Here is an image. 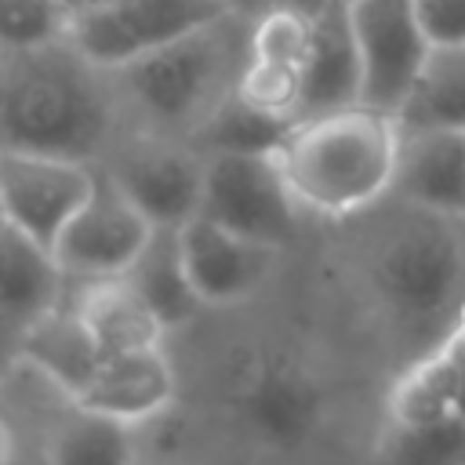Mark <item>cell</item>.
<instances>
[{
	"label": "cell",
	"instance_id": "cell-1",
	"mask_svg": "<svg viewBox=\"0 0 465 465\" xmlns=\"http://www.w3.org/2000/svg\"><path fill=\"white\" fill-rule=\"evenodd\" d=\"M360 280L396 338L418 356L465 305V214L385 196L363 211Z\"/></svg>",
	"mask_w": 465,
	"mask_h": 465
},
{
	"label": "cell",
	"instance_id": "cell-2",
	"mask_svg": "<svg viewBox=\"0 0 465 465\" xmlns=\"http://www.w3.org/2000/svg\"><path fill=\"white\" fill-rule=\"evenodd\" d=\"M120 113L113 73L94 65L69 36L4 51V149L98 163L120 134Z\"/></svg>",
	"mask_w": 465,
	"mask_h": 465
},
{
	"label": "cell",
	"instance_id": "cell-3",
	"mask_svg": "<svg viewBox=\"0 0 465 465\" xmlns=\"http://www.w3.org/2000/svg\"><path fill=\"white\" fill-rule=\"evenodd\" d=\"M251 25L254 15L232 7L113 69L124 113H131L138 127L193 138L214 105L240 87Z\"/></svg>",
	"mask_w": 465,
	"mask_h": 465
},
{
	"label": "cell",
	"instance_id": "cell-4",
	"mask_svg": "<svg viewBox=\"0 0 465 465\" xmlns=\"http://www.w3.org/2000/svg\"><path fill=\"white\" fill-rule=\"evenodd\" d=\"M400 124L363 102L294 120L276 163L302 203L323 218H356L392 193Z\"/></svg>",
	"mask_w": 465,
	"mask_h": 465
},
{
	"label": "cell",
	"instance_id": "cell-5",
	"mask_svg": "<svg viewBox=\"0 0 465 465\" xmlns=\"http://www.w3.org/2000/svg\"><path fill=\"white\" fill-rule=\"evenodd\" d=\"M225 407L251 443L291 454L320 432L327 418V392L302 356L265 349L232 371Z\"/></svg>",
	"mask_w": 465,
	"mask_h": 465
},
{
	"label": "cell",
	"instance_id": "cell-6",
	"mask_svg": "<svg viewBox=\"0 0 465 465\" xmlns=\"http://www.w3.org/2000/svg\"><path fill=\"white\" fill-rule=\"evenodd\" d=\"M98 163L156 229H182L200 214L207 156L189 138L134 127L116 134Z\"/></svg>",
	"mask_w": 465,
	"mask_h": 465
},
{
	"label": "cell",
	"instance_id": "cell-7",
	"mask_svg": "<svg viewBox=\"0 0 465 465\" xmlns=\"http://www.w3.org/2000/svg\"><path fill=\"white\" fill-rule=\"evenodd\" d=\"M298 211L276 153H214L207 156V178H203V203L200 214L211 222L272 243L287 247L298 232Z\"/></svg>",
	"mask_w": 465,
	"mask_h": 465
},
{
	"label": "cell",
	"instance_id": "cell-8",
	"mask_svg": "<svg viewBox=\"0 0 465 465\" xmlns=\"http://www.w3.org/2000/svg\"><path fill=\"white\" fill-rule=\"evenodd\" d=\"M225 0H84L76 4L69 40L102 69H120L142 51L167 44L218 15Z\"/></svg>",
	"mask_w": 465,
	"mask_h": 465
},
{
	"label": "cell",
	"instance_id": "cell-9",
	"mask_svg": "<svg viewBox=\"0 0 465 465\" xmlns=\"http://www.w3.org/2000/svg\"><path fill=\"white\" fill-rule=\"evenodd\" d=\"M94 178H98V163L65 160L51 153L4 149L0 153L4 222L54 251L62 229L94 193Z\"/></svg>",
	"mask_w": 465,
	"mask_h": 465
},
{
	"label": "cell",
	"instance_id": "cell-10",
	"mask_svg": "<svg viewBox=\"0 0 465 465\" xmlns=\"http://www.w3.org/2000/svg\"><path fill=\"white\" fill-rule=\"evenodd\" d=\"M349 22L363 65L360 102L396 116L432 51L414 0H349Z\"/></svg>",
	"mask_w": 465,
	"mask_h": 465
},
{
	"label": "cell",
	"instance_id": "cell-11",
	"mask_svg": "<svg viewBox=\"0 0 465 465\" xmlns=\"http://www.w3.org/2000/svg\"><path fill=\"white\" fill-rule=\"evenodd\" d=\"M153 222L127 200V193L98 163L94 193L62 229L54 254L73 280L124 276L153 236Z\"/></svg>",
	"mask_w": 465,
	"mask_h": 465
},
{
	"label": "cell",
	"instance_id": "cell-12",
	"mask_svg": "<svg viewBox=\"0 0 465 465\" xmlns=\"http://www.w3.org/2000/svg\"><path fill=\"white\" fill-rule=\"evenodd\" d=\"M182 258L203 305H236L254 298L276 272L280 251L272 243L240 236L207 214L189 218L182 229Z\"/></svg>",
	"mask_w": 465,
	"mask_h": 465
},
{
	"label": "cell",
	"instance_id": "cell-13",
	"mask_svg": "<svg viewBox=\"0 0 465 465\" xmlns=\"http://www.w3.org/2000/svg\"><path fill=\"white\" fill-rule=\"evenodd\" d=\"M392 421L465 418V305L450 331L418 352L389 389Z\"/></svg>",
	"mask_w": 465,
	"mask_h": 465
},
{
	"label": "cell",
	"instance_id": "cell-14",
	"mask_svg": "<svg viewBox=\"0 0 465 465\" xmlns=\"http://www.w3.org/2000/svg\"><path fill=\"white\" fill-rule=\"evenodd\" d=\"M174 392H178L174 367L163 356V349L153 345V349L102 356L76 403L134 425L163 414L174 403Z\"/></svg>",
	"mask_w": 465,
	"mask_h": 465
},
{
	"label": "cell",
	"instance_id": "cell-15",
	"mask_svg": "<svg viewBox=\"0 0 465 465\" xmlns=\"http://www.w3.org/2000/svg\"><path fill=\"white\" fill-rule=\"evenodd\" d=\"M389 196L447 214H465V131L400 127V156Z\"/></svg>",
	"mask_w": 465,
	"mask_h": 465
},
{
	"label": "cell",
	"instance_id": "cell-16",
	"mask_svg": "<svg viewBox=\"0 0 465 465\" xmlns=\"http://www.w3.org/2000/svg\"><path fill=\"white\" fill-rule=\"evenodd\" d=\"M360 94H363V65L349 22V0H334L320 15H312V44L305 62V94L298 120L356 105Z\"/></svg>",
	"mask_w": 465,
	"mask_h": 465
},
{
	"label": "cell",
	"instance_id": "cell-17",
	"mask_svg": "<svg viewBox=\"0 0 465 465\" xmlns=\"http://www.w3.org/2000/svg\"><path fill=\"white\" fill-rule=\"evenodd\" d=\"M11 363L29 367L33 374L47 378L58 392L76 400L91 381L94 367L102 363V352L65 294V302L54 312L36 320L18 341H11Z\"/></svg>",
	"mask_w": 465,
	"mask_h": 465
},
{
	"label": "cell",
	"instance_id": "cell-18",
	"mask_svg": "<svg viewBox=\"0 0 465 465\" xmlns=\"http://www.w3.org/2000/svg\"><path fill=\"white\" fill-rule=\"evenodd\" d=\"M69 272L58 254L4 222V320L7 341H18L36 320L65 302Z\"/></svg>",
	"mask_w": 465,
	"mask_h": 465
},
{
	"label": "cell",
	"instance_id": "cell-19",
	"mask_svg": "<svg viewBox=\"0 0 465 465\" xmlns=\"http://www.w3.org/2000/svg\"><path fill=\"white\" fill-rule=\"evenodd\" d=\"M73 283L76 291L69 294V302L80 312L102 356L153 349L163 341L167 327L124 276H98V280H73Z\"/></svg>",
	"mask_w": 465,
	"mask_h": 465
},
{
	"label": "cell",
	"instance_id": "cell-20",
	"mask_svg": "<svg viewBox=\"0 0 465 465\" xmlns=\"http://www.w3.org/2000/svg\"><path fill=\"white\" fill-rule=\"evenodd\" d=\"M124 280L149 302V309L160 316V323L167 331L193 323L196 312L203 309V302L189 280L185 258H182V232L178 229H153L149 243L131 262Z\"/></svg>",
	"mask_w": 465,
	"mask_h": 465
},
{
	"label": "cell",
	"instance_id": "cell-21",
	"mask_svg": "<svg viewBox=\"0 0 465 465\" xmlns=\"http://www.w3.org/2000/svg\"><path fill=\"white\" fill-rule=\"evenodd\" d=\"M131 425L76 400L44 432V465H134Z\"/></svg>",
	"mask_w": 465,
	"mask_h": 465
},
{
	"label": "cell",
	"instance_id": "cell-22",
	"mask_svg": "<svg viewBox=\"0 0 465 465\" xmlns=\"http://www.w3.org/2000/svg\"><path fill=\"white\" fill-rule=\"evenodd\" d=\"M396 124L403 131H465V44H432L407 102L396 113Z\"/></svg>",
	"mask_w": 465,
	"mask_h": 465
},
{
	"label": "cell",
	"instance_id": "cell-23",
	"mask_svg": "<svg viewBox=\"0 0 465 465\" xmlns=\"http://www.w3.org/2000/svg\"><path fill=\"white\" fill-rule=\"evenodd\" d=\"M287 131H291L287 120H276L269 113L254 109L240 91H232L193 131L189 142L203 156H214V153H276L280 142L287 138Z\"/></svg>",
	"mask_w": 465,
	"mask_h": 465
},
{
	"label": "cell",
	"instance_id": "cell-24",
	"mask_svg": "<svg viewBox=\"0 0 465 465\" xmlns=\"http://www.w3.org/2000/svg\"><path fill=\"white\" fill-rule=\"evenodd\" d=\"M374 465H465V418L392 421L374 443Z\"/></svg>",
	"mask_w": 465,
	"mask_h": 465
},
{
	"label": "cell",
	"instance_id": "cell-25",
	"mask_svg": "<svg viewBox=\"0 0 465 465\" xmlns=\"http://www.w3.org/2000/svg\"><path fill=\"white\" fill-rule=\"evenodd\" d=\"M4 51L44 47L69 36L76 4L73 0H0Z\"/></svg>",
	"mask_w": 465,
	"mask_h": 465
},
{
	"label": "cell",
	"instance_id": "cell-26",
	"mask_svg": "<svg viewBox=\"0 0 465 465\" xmlns=\"http://www.w3.org/2000/svg\"><path fill=\"white\" fill-rule=\"evenodd\" d=\"M432 44H465V0H414Z\"/></svg>",
	"mask_w": 465,
	"mask_h": 465
},
{
	"label": "cell",
	"instance_id": "cell-27",
	"mask_svg": "<svg viewBox=\"0 0 465 465\" xmlns=\"http://www.w3.org/2000/svg\"><path fill=\"white\" fill-rule=\"evenodd\" d=\"M0 465H18V454H15V436H11V429H4V454H0Z\"/></svg>",
	"mask_w": 465,
	"mask_h": 465
},
{
	"label": "cell",
	"instance_id": "cell-28",
	"mask_svg": "<svg viewBox=\"0 0 465 465\" xmlns=\"http://www.w3.org/2000/svg\"><path fill=\"white\" fill-rule=\"evenodd\" d=\"M225 4H229V7H236V11H247V15H258L265 0H225Z\"/></svg>",
	"mask_w": 465,
	"mask_h": 465
}]
</instances>
